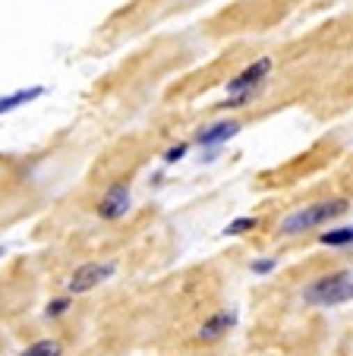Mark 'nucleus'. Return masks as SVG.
Returning <instances> with one entry per match:
<instances>
[{
	"mask_svg": "<svg viewBox=\"0 0 353 356\" xmlns=\"http://www.w3.org/2000/svg\"><path fill=\"white\" fill-rule=\"evenodd\" d=\"M347 211H350V202H347V199H338V195H331V199H322V202H313V205H303V209L290 211V215H287L284 221L278 224V234H281V236L309 234V230L322 227V224L344 218Z\"/></svg>",
	"mask_w": 353,
	"mask_h": 356,
	"instance_id": "1",
	"label": "nucleus"
},
{
	"mask_svg": "<svg viewBox=\"0 0 353 356\" xmlns=\"http://www.w3.org/2000/svg\"><path fill=\"white\" fill-rule=\"evenodd\" d=\"M350 300H353V268L322 275L303 287V302H309V306H340V302Z\"/></svg>",
	"mask_w": 353,
	"mask_h": 356,
	"instance_id": "2",
	"label": "nucleus"
},
{
	"mask_svg": "<svg viewBox=\"0 0 353 356\" xmlns=\"http://www.w3.org/2000/svg\"><path fill=\"white\" fill-rule=\"evenodd\" d=\"M133 209V189H130L127 180H113L111 186L101 193V202H98V218L101 221H120L127 218V211Z\"/></svg>",
	"mask_w": 353,
	"mask_h": 356,
	"instance_id": "3",
	"label": "nucleus"
},
{
	"mask_svg": "<svg viewBox=\"0 0 353 356\" xmlns=\"http://www.w3.org/2000/svg\"><path fill=\"white\" fill-rule=\"evenodd\" d=\"M113 271H117V262H86V265H79L67 281V293L70 296L88 293V290L101 287L107 277H113Z\"/></svg>",
	"mask_w": 353,
	"mask_h": 356,
	"instance_id": "4",
	"label": "nucleus"
},
{
	"mask_svg": "<svg viewBox=\"0 0 353 356\" xmlns=\"http://www.w3.org/2000/svg\"><path fill=\"white\" fill-rule=\"evenodd\" d=\"M274 60L272 57H259V60H253L249 67H243L237 76H230L227 79V95H240V92H256V88L262 86V79H268V73H272Z\"/></svg>",
	"mask_w": 353,
	"mask_h": 356,
	"instance_id": "5",
	"label": "nucleus"
},
{
	"mask_svg": "<svg viewBox=\"0 0 353 356\" xmlns=\"http://www.w3.org/2000/svg\"><path fill=\"white\" fill-rule=\"evenodd\" d=\"M240 129H243L240 120H214L196 133V145L199 148H224Z\"/></svg>",
	"mask_w": 353,
	"mask_h": 356,
	"instance_id": "6",
	"label": "nucleus"
},
{
	"mask_svg": "<svg viewBox=\"0 0 353 356\" xmlns=\"http://www.w3.org/2000/svg\"><path fill=\"white\" fill-rule=\"evenodd\" d=\"M237 325V312H227V309H221V312H214V316H208L205 322L199 325V341H205V343H212V341H221V337L227 334V331Z\"/></svg>",
	"mask_w": 353,
	"mask_h": 356,
	"instance_id": "7",
	"label": "nucleus"
},
{
	"mask_svg": "<svg viewBox=\"0 0 353 356\" xmlns=\"http://www.w3.org/2000/svg\"><path fill=\"white\" fill-rule=\"evenodd\" d=\"M45 92H47L45 86H29V88H16V92H10V95H0V117L19 111L22 104H32V101H38Z\"/></svg>",
	"mask_w": 353,
	"mask_h": 356,
	"instance_id": "8",
	"label": "nucleus"
},
{
	"mask_svg": "<svg viewBox=\"0 0 353 356\" xmlns=\"http://www.w3.org/2000/svg\"><path fill=\"white\" fill-rule=\"evenodd\" d=\"M322 246H334V249H347L353 246V224H344V227H331L319 236Z\"/></svg>",
	"mask_w": 353,
	"mask_h": 356,
	"instance_id": "9",
	"label": "nucleus"
},
{
	"mask_svg": "<svg viewBox=\"0 0 353 356\" xmlns=\"http://www.w3.org/2000/svg\"><path fill=\"white\" fill-rule=\"evenodd\" d=\"M63 353V343L54 341V337H45V341H35L22 350L19 356H61Z\"/></svg>",
	"mask_w": 353,
	"mask_h": 356,
	"instance_id": "10",
	"label": "nucleus"
},
{
	"mask_svg": "<svg viewBox=\"0 0 353 356\" xmlns=\"http://www.w3.org/2000/svg\"><path fill=\"white\" fill-rule=\"evenodd\" d=\"M259 227V218H253V215H243V218H237V221H230L224 227V236H243V234H249V230H256Z\"/></svg>",
	"mask_w": 353,
	"mask_h": 356,
	"instance_id": "11",
	"label": "nucleus"
},
{
	"mask_svg": "<svg viewBox=\"0 0 353 356\" xmlns=\"http://www.w3.org/2000/svg\"><path fill=\"white\" fill-rule=\"evenodd\" d=\"M70 306H73V296L70 293L67 296H54V300L45 306V316L47 318H61L63 312H70Z\"/></svg>",
	"mask_w": 353,
	"mask_h": 356,
	"instance_id": "12",
	"label": "nucleus"
},
{
	"mask_svg": "<svg viewBox=\"0 0 353 356\" xmlns=\"http://www.w3.org/2000/svg\"><path fill=\"white\" fill-rule=\"evenodd\" d=\"M253 98H256V92H240V95H227V98L221 101L218 108H221V111H237V108H246V104H249V101H253Z\"/></svg>",
	"mask_w": 353,
	"mask_h": 356,
	"instance_id": "13",
	"label": "nucleus"
},
{
	"mask_svg": "<svg viewBox=\"0 0 353 356\" xmlns=\"http://www.w3.org/2000/svg\"><path fill=\"white\" fill-rule=\"evenodd\" d=\"M274 268H278V259H274V256L253 259V262H249V271H253V275H272Z\"/></svg>",
	"mask_w": 353,
	"mask_h": 356,
	"instance_id": "14",
	"label": "nucleus"
},
{
	"mask_svg": "<svg viewBox=\"0 0 353 356\" xmlns=\"http://www.w3.org/2000/svg\"><path fill=\"white\" fill-rule=\"evenodd\" d=\"M187 152H189V142H177V145H171V148L164 152V164L183 161V158H187Z\"/></svg>",
	"mask_w": 353,
	"mask_h": 356,
	"instance_id": "15",
	"label": "nucleus"
}]
</instances>
